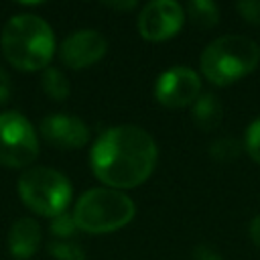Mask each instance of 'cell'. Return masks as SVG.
Returning <instances> with one entry per match:
<instances>
[{
  "label": "cell",
  "instance_id": "6da1fadb",
  "mask_svg": "<svg viewBox=\"0 0 260 260\" xmlns=\"http://www.w3.org/2000/svg\"><path fill=\"white\" fill-rule=\"evenodd\" d=\"M91 169L110 187H136L144 183L158 158L152 136L138 126L108 128L91 146Z\"/></svg>",
  "mask_w": 260,
  "mask_h": 260
},
{
  "label": "cell",
  "instance_id": "2e32d148",
  "mask_svg": "<svg viewBox=\"0 0 260 260\" xmlns=\"http://www.w3.org/2000/svg\"><path fill=\"white\" fill-rule=\"evenodd\" d=\"M49 254L55 260H85L83 250L73 242H51Z\"/></svg>",
  "mask_w": 260,
  "mask_h": 260
},
{
  "label": "cell",
  "instance_id": "ffe728a7",
  "mask_svg": "<svg viewBox=\"0 0 260 260\" xmlns=\"http://www.w3.org/2000/svg\"><path fill=\"white\" fill-rule=\"evenodd\" d=\"M193 260H221V256H219L213 248H209V246L201 244V246H197V248H195Z\"/></svg>",
  "mask_w": 260,
  "mask_h": 260
},
{
  "label": "cell",
  "instance_id": "3957f363",
  "mask_svg": "<svg viewBox=\"0 0 260 260\" xmlns=\"http://www.w3.org/2000/svg\"><path fill=\"white\" fill-rule=\"evenodd\" d=\"M260 47L244 35H225L209 43L201 55V71L215 85L238 81L256 69Z\"/></svg>",
  "mask_w": 260,
  "mask_h": 260
},
{
  "label": "cell",
  "instance_id": "52a82bcc",
  "mask_svg": "<svg viewBox=\"0 0 260 260\" xmlns=\"http://www.w3.org/2000/svg\"><path fill=\"white\" fill-rule=\"evenodd\" d=\"M185 12L173 0L148 2L138 16V30L148 41H165L179 32L183 26Z\"/></svg>",
  "mask_w": 260,
  "mask_h": 260
},
{
  "label": "cell",
  "instance_id": "ba28073f",
  "mask_svg": "<svg viewBox=\"0 0 260 260\" xmlns=\"http://www.w3.org/2000/svg\"><path fill=\"white\" fill-rule=\"evenodd\" d=\"M201 91L199 75L189 67H173L167 69L154 87L156 100L167 108H183L195 104Z\"/></svg>",
  "mask_w": 260,
  "mask_h": 260
},
{
  "label": "cell",
  "instance_id": "5bb4252c",
  "mask_svg": "<svg viewBox=\"0 0 260 260\" xmlns=\"http://www.w3.org/2000/svg\"><path fill=\"white\" fill-rule=\"evenodd\" d=\"M41 85H43V91L53 98V100H65L69 95V81L67 77L63 75V71L55 69V67H47L43 71V77H41Z\"/></svg>",
  "mask_w": 260,
  "mask_h": 260
},
{
  "label": "cell",
  "instance_id": "e0dca14e",
  "mask_svg": "<svg viewBox=\"0 0 260 260\" xmlns=\"http://www.w3.org/2000/svg\"><path fill=\"white\" fill-rule=\"evenodd\" d=\"M51 232H53V236L69 238V236H73V234L77 232V223H75L73 215L61 213V215L53 217V221H51Z\"/></svg>",
  "mask_w": 260,
  "mask_h": 260
},
{
  "label": "cell",
  "instance_id": "d6986e66",
  "mask_svg": "<svg viewBox=\"0 0 260 260\" xmlns=\"http://www.w3.org/2000/svg\"><path fill=\"white\" fill-rule=\"evenodd\" d=\"M238 10L242 12V16L252 22V24H260V0H250V2H240Z\"/></svg>",
  "mask_w": 260,
  "mask_h": 260
},
{
  "label": "cell",
  "instance_id": "44dd1931",
  "mask_svg": "<svg viewBox=\"0 0 260 260\" xmlns=\"http://www.w3.org/2000/svg\"><path fill=\"white\" fill-rule=\"evenodd\" d=\"M8 95H10V77L0 67V104H4L8 100Z\"/></svg>",
  "mask_w": 260,
  "mask_h": 260
},
{
  "label": "cell",
  "instance_id": "9a60e30c",
  "mask_svg": "<svg viewBox=\"0 0 260 260\" xmlns=\"http://www.w3.org/2000/svg\"><path fill=\"white\" fill-rule=\"evenodd\" d=\"M242 142L236 138H219L209 146V154L217 160V162H232L234 158L240 156L242 152Z\"/></svg>",
  "mask_w": 260,
  "mask_h": 260
},
{
  "label": "cell",
  "instance_id": "8fae6325",
  "mask_svg": "<svg viewBox=\"0 0 260 260\" xmlns=\"http://www.w3.org/2000/svg\"><path fill=\"white\" fill-rule=\"evenodd\" d=\"M41 246V228L30 217H20L12 223L8 232V250L14 258L26 260Z\"/></svg>",
  "mask_w": 260,
  "mask_h": 260
},
{
  "label": "cell",
  "instance_id": "8992f818",
  "mask_svg": "<svg viewBox=\"0 0 260 260\" xmlns=\"http://www.w3.org/2000/svg\"><path fill=\"white\" fill-rule=\"evenodd\" d=\"M39 154V138L32 124L18 112L0 114V165L28 167Z\"/></svg>",
  "mask_w": 260,
  "mask_h": 260
},
{
  "label": "cell",
  "instance_id": "4fadbf2b",
  "mask_svg": "<svg viewBox=\"0 0 260 260\" xmlns=\"http://www.w3.org/2000/svg\"><path fill=\"white\" fill-rule=\"evenodd\" d=\"M187 16L195 26L211 28L219 20V8H217V4H213L209 0H193L187 6Z\"/></svg>",
  "mask_w": 260,
  "mask_h": 260
},
{
  "label": "cell",
  "instance_id": "9c48e42d",
  "mask_svg": "<svg viewBox=\"0 0 260 260\" xmlns=\"http://www.w3.org/2000/svg\"><path fill=\"white\" fill-rule=\"evenodd\" d=\"M108 49L106 39L98 32V30H75L71 32L59 49V57L61 61L71 67V69H81V67H89L95 61H100L104 57Z\"/></svg>",
  "mask_w": 260,
  "mask_h": 260
},
{
  "label": "cell",
  "instance_id": "5b68a950",
  "mask_svg": "<svg viewBox=\"0 0 260 260\" xmlns=\"http://www.w3.org/2000/svg\"><path fill=\"white\" fill-rule=\"evenodd\" d=\"M18 195L28 209L45 217L65 213L71 201V185L67 177L49 167H32L18 179Z\"/></svg>",
  "mask_w": 260,
  "mask_h": 260
},
{
  "label": "cell",
  "instance_id": "30bf717a",
  "mask_svg": "<svg viewBox=\"0 0 260 260\" xmlns=\"http://www.w3.org/2000/svg\"><path fill=\"white\" fill-rule=\"evenodd\" d=\"M41 134L57 148H81L89 140L87 126L69 114H51L41 122Z\"/></svg>",
  "mask_w": 260,
  "mask_h": 260
},
{
  "label": "cell",
  "instance_id": "7402d4cb",
  "mask_svg": "<svg viewBox=\"0 0 260 260\" xmlns=\"http://www.w3.org/2000/svg\"><path fill=\"white\" fill-rule=\"evenodd\" d=\"M250 238H252V242L260 248V215H256V217L252 219V223H250Z\"/></svg>",
  "mask_w": 260,
  "mask_h": 260
},
{
  "label": "cell",
  "instance_id": "7c38bea8",
  "mask_svg": "<svg viewBox=\"0 0 260 260\" xmlns=\"http://www.w3.org/2000/svg\"><path fill=\"white\" fill-rule=\"evenodd\" d=\"M221 116H223L221 104H219L217 95H213V93H203L193 104V122L201 130L217 128L219 122H221Z\"/></svg>",
  "mask_w": 260,
  "mask_h": 260
},
{
  "label": "cell",
  "instance_id": "277c9868",
  "mask_svg": "<svg viewBox=\"0 0 260 260\" xmlns=\"http://www.w3.org/2000/svg\"><path fill=\"white\" fill-rule=\"evenodd\" d=\"M134 215V203L114 189H89L85 191L73 209L77 230L89 234H106L120 230Z\"/></svg>",
  "mask_w": 260,
  "mask_h": 260
},
{
  "label": "cell",
  "instance_id": "ac0fdd59",
  "mask_svg": "<svg viewBox=\"0 0 260 260\" xmlns=\"http://www.w3.org/2000/svg\"><path fill=\"white\" fill-rule=\"evenodd\" d=\"M244 146H246L248 154H250L256 162H260V118L250 124L248 132H246V142H244Z\"/></svg>",
  "mask_w": 260,
  "mask_h": 260
},
{
  "label": "cell",
  "instance_id": "7a4b0ae2",
  "mask_svg": "<svg viewBox=\"0 0 260 260\" xmlns=\"http://www.w3.org/2000/svg\"><path fill=\"white\" fill-rule=\"evenodd\" d=\"M2 53L10 65L22 71L47 69L55 53L51 26L37 14H16L2 28Z\"/></svg>",
  "mask_w": 260,
  "mask_h": 260
}]
</instances>
